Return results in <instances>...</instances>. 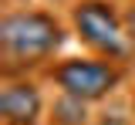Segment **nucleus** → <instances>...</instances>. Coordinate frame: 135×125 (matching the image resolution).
Here are the masks:
<instances>
[{"label":"nucleus","instance_id":"obj_1","mask_svg":"<svg viewBox=\"0 0 135 125\" xmlns=\"http://www.w3.org/2000/svg\"><path fill=\"white\" fill-rule=\"evenodd\" d=\"M64 31L44 10H14L0 20V51L7 74L34 68L61 51Z\"/></svg>","mask_w":135,"mask_h":125},{"label":"nucleus","instance_id":"obj_2","mask_svg":"<svg viewBox=\"0 0 135 125\" xmlns=\"http://www.w3.org/2000/svg\"><path fill=\"white\" fill-rule=\"evenodd\" d=\"M74 31L91 51H98L101 57H125L132 41L125 34V20L115 14L112 3L105 0H81L74 7Z\"/></svg>","mask_w":135,"mask_h":125},{"label":"nucleus","instance_id":"obj_3","mask_svg":"<svg viewBox=\"0 0 135 125\" xmlns=\"http://www.w3.org/2000/svg\"><path fill=\"white\" fill-rule=\"evenodd\" d=\"M51 78L61 85L64 95H74L81 102H98L105 95H112L122 81V71L105 57V61H95V57H71V61H61Z\"/></svg>","mask_w":135,"mask_h":125},{"label":"nucleus","instance_id":"obj_4","mask_svg":"<svg viewBox=\"0 0 135 125\" xmlns=\"http://www.w3.org/2000/svg\"><path fill=\"white\" fill-rule=\"evenodd\" d=\"M0 115L7 125H34L41 115V91L31 81H10L0 91Z\"/></svg>","mask_w":135,"mask_h":125},{"label":"nucleus","instance_id":"obj_5","mask_svg":"<svg viewBox=\"0 0 135 125\" xmlns=\"http://www.w3.org/2000/svg\"><path fill=\"white\" fill-rule=\"evenodd\" d=\"M125 34H128V41H132V47H135V3L132 7H128V10H125Z\"/></svg>","mask_w":135,"mask_h":125},{"label":"nucleus","instance_id":"obj_6","mask_svg":"<svg viewBox=\"0 0 135 125\" xmlns=\"http://www.w3.org/2000/svg\"><path fill=\"white\" fill-rule=\"evenodd\" d=\"M132 108H135V98H132Z\"/></svg>","mask_w":135,"mask_h":125}]
</instances>
